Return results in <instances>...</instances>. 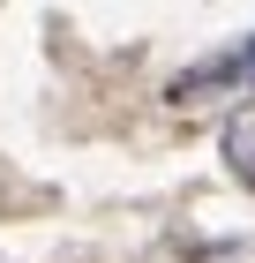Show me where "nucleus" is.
<instances>
[{
	"mask_svg": "<svg viewBox=\"0 0 255 263\" xmlns=\"http://www.w3.org/2000/svg\"><path fill=\"white\" fill-rule=\"evenodd\" d=\"M218 151H225V173H233L240 188L255 196V98L240 105L233 121H225V136H218Z\"/></svg>",
	"mask_w": 255,
	"mask_h": 263,
	"instance_id": "f03ea898",
	"label": "nucleus"
},
{
	"mask_svg": "<svg viewBox=\"0 0 255 263\" xmlns=\"http://www.w3.org/2000/svg\"><path fill=\"white\" fill-rule=\"evenodd\" d=\"M210 90H248V98H255V38H240V45H225L218 61H203V68H188V76L173 83V98H210Z\"/></svg>",
	"mask_w": 255,
	"mask_h": 263,
	"instance_id": "f257e3e1",
	"label": "nucleus"
}]
</instances>
